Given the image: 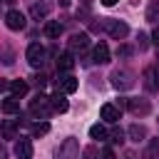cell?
I'll list each match as a JSON object with an SVG mask.
<instances>
[{
    "label": "cell",
    "instance_id": "cell-1",
    "mask_svg": "<svg viewBox=\"0 0 159 159\" xmlns=\"http://www.w3.org/2000/svg\"><path fill=\"white\" fill-rule=\"evenodd\" d=\"M30 114H32L35 119H47V117L52 114L50 97H45V94H37V97L30 102Z\"/></svg>",
    "mask_w": 159,
    "mask_h": 159
},
{
    "label": "cell",
    "instance_id": "cell-2",
    "mask_svg": "<svg viewBox=\"0 0 159 159\" xmlns=\"http://www.w3.org/2000/svg\"><path fill=\"white\" fill-rule=\"evenodd\" d=\"M134 84H137V80H134V75L129 70H114L112 72V87L114 89L124 92V89H132Z\"/></svg>",
    "mask_w": 159,
    "mask_h": 159
},
{
    "label": "cell",
    "instance_id": "cell-3",
    "mask_svg": "<svg viewBox=\"0 0 159 159\" xmlns=\"http://www.w3.org/2000/svg\"><path fill=\"white\" fill-rule=\"evenodd\" d=\"M77 157H80V144L75 137H67L55 152V159H77Z\"/></svg>",
    "mask_w": 159,
    "mask_h": 159
},
{
    "label": "cell",
    "instance_id": "cell-4",
    "mask_svg": "<svg viewBox=\"0 0 159 159\" xmlns=\"http://www.w3.org/2000/svg\"><path fill=\"white\" fill-rule=\"evenodd\" d=\"M27 62L37 70V67H42L45 62H47V50L40 45V42H32L30 47H27Z\"/></svg>",
    "mask_w": 159,
    "mask_h": 159
},
{
    "label": "cell",
    "instance_id": "cell-5",
    "mask_svg": "<svg viewBox=\"0 0 159 159\" xmlns=\"http://www.w3.org/2000/svg\"><path fill=\"white\" fill-rule=\"evenodd\" d=\"M104 30H107V35H109L112 40H124V37L129 35V25L122 22V20H107V22H104Z\"/></svg>",
    "mask_w": 159,
    "mask_h": 159
},
{
    "label": "cell",
    "instance_id": "cell-6",
    "mask_svg": "<svg viewBox=\"0 0 159 159\" xmlns=\"http://www.w3.org/2000/svg\"><path fill=\"white\" fill-rule=\"evenodd\" d=\"M99 117H102L104 122H109V124H117V122L122 119V107H117V104H102Z\"/></svg>",
    "mask_w": 159,
    "mask_h": 159
},
{
    "label": "cell",
    "instance_id": "cell-7",
    "mask_svg": "<svg viewBox=\"0 0 159 159\" xmlns=\"http://www.w3.org/2000/svg\"><path fill=\"white\" fill-rule=\"evenodd\" d=\"M124 107H129V112H132V114H142V117L152 112V104H149L147 99H127V102H124Z\"/></svg>",
    "mask_w": 159,
    "mask_h": 159
},
{
    "label": "cell",
    "instance_id": "cell-8",
    "mask_svg": "<svg viewBox=\"0 0 159 159\" xmlns=\"http://www.w3.org/2000/svg\"><path fill=\"white\" fill-rule=\"evenodd\" d=\"M15 157L17 159H32V142L25 139V137H20L15 142Z\"/></svg>",
    "mask_w": 159,
    "mask_h": 159
},
{
    "label": "cell",
    "instance_id": "cell-9",
    "mask_svg": "<svg viewBox=\"0 0 159 159\" xmlns=\"http://www.w3.org/2000/svg\"><path fill=\"white\" fill-rule=\"evenodd\" d=\"M5 25H7L10 30H22V27H25V15H22L20 10H10V12L5 15Z\"/></svg>",
    "mask_w": 159,
    "mask_h": 159
},
{
    "label": "cell",
    "instance_id": "cell-10",
    "mask_svg": "<svg viewBox=\"0 0 159 159\" xmlns=\"http://www.w3.org/2000/svg\"><path fill=\"white\" fill-rule=\"evenodd\" d=\"M50 107H52V112H67V107H70V102H67V97H65V92H55L52 97H50Z\"/></svg>",
    "mask_w": 159,
    "mask_h": 159
},
{
    "label": "cell",
    "instance_id": "cell-11",
    "mask_svg": "<svg viewBox=\"0 0 159 159\" xmlns=\"http://www.w3.org/2000/svg\"><path fill=\"white\" fill-rule=\"evenodd\" d=\"M87 47H89V37L87 35L80 32V35H72L70 37V52H84Z\"/></svg>",
    "mask_w": 159,
    "mask_h": 159
},
{
    "label": "cell",
    "instance_id": "cell-12",
    "mask_svg": "<svg viewBox=\"0 0 159 159\" xmlns=\"http://www.w3.org/2000/svg\"><path fill=\"white\" fill-rule=\"evenodd\" d=\"M92 62H97V65H104V62H109V47H107V42H99V45H94Z\"/></svg>",
    "mask_w": 159,
    "mask_h": 159
},
{
    "label": "cell",
    "instance_id": "cell-13",
    "mask_svg": "<svg viewBox=\"0 0 159 159\" xmlns=\"http://www.w3.org/2000/svg\"><path fill=\"white\" fill-rule=\"evenodd\" d=\"M144 87L147 89H159V80H157V67H147L144 70Z\"/></svg>",
    "mask_w": 159,
    "mask_h": 159
},
{
    "label": "cell",
    "instance_id": "cell-14",
    "mask_svg": "<svg viewBox=\"0 0 159 159\" xmlns=\"http://www.w3.org/2000/svg\"><path fill=\"white\" fill-rule=\"evenodd\" d=\"M47 12H50V2H45V0H42V2H35V5L30 7V15H32L35 20H45Z\"/></svg>",
    "mask_w": 159,
    "mask_h": 159
},
{
    "label": "cell",
    "instance_id": "cell-15",
    "mask_svg": "<svg viewBox=\"0 0 159 159\" xmlns=\"http://www.w3.org/2000/svg\"><path fill=\"white\" fill-rule=\"evenodd\" d=\"M75 67V57H72V52H62L60 57H57V70L60 72H70Z\"/></svg>",
    "mask_w": 159,
    "mask_h": 159
},
{
    "label": "cell",
    "instance_id": "cell-16",
    "mask_svg": "<svg viewBox=\"0 0 159 159\" xmlns=\"http://www.w3.org/2000/svg\"><path fill=\"white\" fill-rule=\"evenodd\" d=\"M60 89H62L65 94H72V92L77 89V80H75L72 75H62V77H60Z\"/></svg>",
    "mask_w": 159,
    "mask_h": 159
},
{
    "label": "cell",
    "instance_id": "cell-17",
    "mask_svg": "<svg viewBox=\"0 0 159 159\" xmlns=\"http://www.w3.org/2000/svg\"><path fill=\"white\" fill-rule=\"evenodd\" d=\"M42 30H45L47 37H60V35H62V22H57V20H47Z\"/></svg>",
    "mask_w": 159,
    "mask_h": 159
},
{
    "label": "cell",
    "instance_id": "cell-18",
    "mask_svg": "<svg viewBox=\"0 0 159 159\" xmlns=\"http://www.w3.org/2000/svg\"><path fill=\"white\" fill-rule=\"evenodd\" d=\"M0 109L7 112V114H17V112H20V102H17V97H7V99H2V102H0Z\"/></svg>",
    "mask_w": 159,
    "mask_h": 159
},
{
    "label": "cell",
    "instance_id": "cell-19",
    "mask_svg": "<svg viewBox=\"0 0 159 159\" xmlns=\"http://www.w3.org/2000/svg\"><path fill=\"white\" fill-rule=\"evenodd\" d=\"M10 92H12V97H25L27 94V82L25 80H15V82H10Z\"/></svg>",
    "mask_w": 159,
    "mask_h": 159
},
{
    "label": "cell",
    "instance_id": "cell-20",
    "mask_svg": "<svg viewBox=\"0 0 159 159\" xmlns=\"http://www.w3.org/2000/svg\"><path fill=\"white\" fill-rule=\"evenodd\" d=\"M142 159H159V139H152L142 154Z\"/></svg>",
    "mask_w": 159,
    "mask_h": 159
},
{
    "label": "cell",
    "instance_id": "cell-21",
    "mask_svg": "<svg viewBox=\"0 0 159 159\" xmlns=\"http://www.w3.org/2000/svg\"><path fill=\"white\" fill-rule=\"evenodd\" d=\"M15 132H17V122L15 119H5L2 122V137L5 139H15Z\"/></svg>",
    "mask_w": 159,
    "mask_h": 159
},
{
    "label": "cell",
    "instance_id": "cell-22",
    "mask_svg": "<svg viewBox=\"0 0 159 159\" xmlns=\"http://www.w3.org/2000/svg\"><path fill=\"white\" fill-rule=\"evenodd\" d=\"M147 20L149 22H159V0H152L149 5H147Z\"/></svg>",
    "mask_w": 159,
    "mask_h": 159
},
{
    "label": "cell",
    "instance_id": "cell-23",
    "mask_svg": "<svg viewBox=\"0 0 159 159\" xmlns=\"http://www.w3.org/2000/svg\"><path fill=\"white\" fill-rule=\"evenodd\" d=\"M129 137H132V142H142V139H147V129L142 124H132L129 127Z\"/></svg>",
    "mask_w": 159,
    "mask_h": 159
},
{
    "label": "cell",
    "instance_id": "cell-24",
    "mask_svg": "<svg viewBox=\"0 0 159 159\" xmlns=\"http://www.w3.org/2000/svg\"><path fill=\"white\" fill-rule=\"evenodd\" d=\"M89 137H92V139H107V129H104L102 124H92V127H89Z\"/></svg>",
    "mask_w": 159,
    "mask_h": 159
},
{
    "label": "cell",
    "instance_id": "cell-25",
    "mask_svg": "<svg viewBox=\"0 0 159 159\" xmlns=\"http://www.w3.org/2000/svg\"><path fill=\"white\" fill-rule=\"evenodd\" d=\"M107 137H109L112 144H122V142H124V132H122L119 127H114L112 132H107Z\"/></svg>",
    "mask_w": 159,
    "mask_h": 159
},
{
    "label": "cell",
    "instance_id": "cell-26",
    "mask_svg": "<svg viewBox=\"0 0 159 159\" xmlns=\"http://www.w3.org/2000/svg\"><path fill=\"white\" fill-rule=\"evenodd\" d=\"M47 132H50V124H47V122H37V124L32 127V134H35V137H42V134H47Z\"/></svg>",
    "mask_w": 159,
    "mask_h": 159
},
{
    "label": "cell",
    "instance_id": "cell-27",
    "mask_svg": "<svg viewBox=\"0 0 159 159\" xmlns=\"http://www.w3.org/2000/svg\"><path fill=\"white\" fill-rule=\"evenodd\" d=\"M0 57H2L5 65H12V52H10L7 47H0Z\"/></svg>",
    "mask_w": 159,
    "mask_h": 159
},
{
    "label": "cell",
    "instance_id": "cell-28",
    "mask_svg": "<svg viewBox=\"0 0 159 159\" xmlns=\"http://www.w3.org/2000/svg\"><path fill=\"white\" fill-rule=\"evenodd\" d=\"M117 55H119V57H129V55H132V47L122 45V47H117Z\"/></svg>",
    "mask_w": 159,
    "mask_h": 159
},
{
    "label": "cell",
    "instance_id": "cell-29",
    "mask_svg": "<svg viewBox=\"0 0 159 159\" xmlns=\"http://www.w3.org/2000/svg\"><path fill=\"white\" fill-rule=\"evenodd\" d=\"M82 157H84V159H94V157H97V152H94V147H87V149L82 152Z\"/></svg>",
    "mask_w": 159,
    "mask_h": 159
},
{
    "label": "cell",
    "instance_id": "cell-30",
    "mask_svg": "<svg viewBox=\"0 0 159 159\" xmlns=\"http://www.w3.org/2000/svg\"><path fill=\"white\" fill-rule=\"evenodd\" d=\"M137 40H139V50H147V45H149L147 35H142V32H139V37H137Z\"/></svg>",
    "mask_w": 159,
    "mask_h": 159
},
{
    "label": "cell",
    "instance_id": "cell-31",
    "mask_svg": "<svg viewBox=\"0 0 159 159\" xmlns=\"http://www.w3.org/2000/svg\"><path fill=\"white\" fill-rule=\"evenodd\" d=\"M102 159H117V157H114V152L107 147V149H102Z\"/></svg>",
    "mask_w": 159,
    "mask_h": 159
},
{
    "label": "cell",
    "instance_id": "cell-32",
    "mask_svg": "<svg viewBox=\"0 0 159 159\" xmlns=\"http://www.w3.org/2000/svg\"><path fill=\"white\" fill-rule=\"evenodd\" d=\"M35 84H37V87H45V84H47V77H45V75L35 77Z\"/></svg>",
    "mask_w": 159,
    "mask_h": 159
},
{
    "label": "cell",
    "instance_id": "cell-33",
    "mask_svg": "<svg viewBox=\"0 0 159 159\" xmlns=\"http://www.w3.org/2000/svg\"><path fill=\"white\" fill-rule=\"evenodd\" d=\"M152 40H154V42H157V45H159V22H157V25H154V32H152Z\"/></svg>",
    "mask_w": 159,
    "mask_h": 159
},
{
    "label": "cell",
    "instance_id": "cell-34",
    "mask_svg": "<svg viewBox=\"0 0 159 159\" xmlns=\"http://www.w3.org/2000/svg\"><path fill=\"white\" fill-rule=\"evenodd\" d=\"M5 89H10V82H5V80H0V92H5Z\"/></svg>",
    "mask_w": 159,
    "mask_h": 159
},
{
    "label": "cell",
    "instance_id": "cell-35",
    "mask_svg": "<svg viewBox=\"0 0 159 159\" xmlns=\"http://www.w3.org/2000/svg\"><path fill=\"white\" fill-rule=\"evenodd\" d=\"M99 2H102V5H104V7H112V5H114V2H117V0H99Z\"/></svg>",
    "mask_w": 159,
    "mask_h": 159
},
{
    "label": "cell",
    "instance_id": "cell-36",
    "mask_svg": "<svg viewBox=\"0 0 159 159\" xmlns=\"http://www.w3.org/2000/svg\"><path fill=\"white\" fill-rule=\"evenodd\" d=\"M80 2H82V5H89V2H92V0H80Z\"/></svg>",
    "mask_w": 159,
    "mask_h": 159
},
{
    "label": "cell",
    "instance_id": "cell-37",
    "mask_svg": "<svg viewBox=\"0 0 159 159\" xmlns=\"http://www.w3.org/2000/svg\"><path fill=\"white\" fill-rule=\"evenodd\" d=\"M124 159H137V157H132V154H127V157H124Z\"/></svg>",
    "mask_w": 159,
    "mask_h": 159
},
{
    "label": "cell",
    "instance_id": "cell-38",
    "mask_svg": "<svg viewBox=\"0 0 159 159\" xmlns=\"http://www.w3.org/2000/svg\"><path fill=\"white\" fill-rule=\"evenodd\" d=\"M0 2H2V0H0Z\"/></svg>",
    "mask_w": 159,
    "mask_h": 159
}]
</instances>
